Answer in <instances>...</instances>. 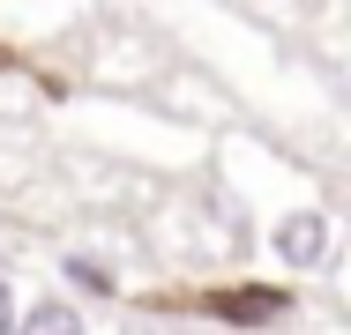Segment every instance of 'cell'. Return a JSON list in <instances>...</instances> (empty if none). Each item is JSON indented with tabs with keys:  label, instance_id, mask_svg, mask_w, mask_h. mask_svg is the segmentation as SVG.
Returning a JSON list of instances; mask_svg holds the SVG:
<instances>
[{
	"label": "cell",
	"instance_id": "6da1fadb",
	"mask_svg": "<svg viewBox=\"0 0 351 335\" xmlns=\"http://www.w3.org/2000/svg\"><path fill=\"white\" fill-rule=\"evenodd\" d=\"M269 246H277L284 268H322V261H329V216H322V209L284 216L277 231H269Z\"/></svg>",
	"mask_w": 351,
	"mask_h": 335
},
{
	"label": "cell",
	"instance_id": "7a4b0ae2",
	"mask_svg": "<svg viewBox=\"0 0 351 335\" xmlns=\"http://www.w3.org/2000/svg\"><path fill=\"white\" fill-rule=\"evenodd\" d=\"M210 313L232 321V328H269V321L284 313V291H269V283H239V291H217Z\"/></svg>",
	"mask_w": 351,
	"mask_h": 335
},
{
	"label": "cell",
	"instance_id": "3957f363",
	"mask_svg": "<svg viewBox=\"0 0 351 335\" xmlns=\"http://www.w3.org/2000/svg\"><path fill=\"white\" fill-rule=\"evenodd\" d=\"M15 335H82V313H75V306H60V298H45V306L15 313Z\"/></svg>",
	"mask_w": 351,
	"mask_h": 335
},
{
	"label": "cell",
	"instance_id": "277c9868",
	"mask_svg": "<svg viewBox=\"0 0 351 335\" xmlns=\"http://www.w3.org/2000/svg\"><path fill=\"white\" fill-rule=\"evenodd\" d=\"M68 283L97 291V298H112V268H105V261H90V254H68Z\"/></svg>",
	"mask_w": 351,
	"mask_h": 335
},
{
	"label": "cell",
	"instance_id": "5b68a950",
	"mask_svg": "<svg viewBox=\"0 0 351 335\" xmlns=\"http://www.w3.org/2000/svg\"><path fill=\"white\" fill-rule=\"evenodd\" d=\"M0 335H15V291H8V276H0Z\"/></svg>",
	"mask_w": 351,
	"mask_h": 335
}]
</instances>
